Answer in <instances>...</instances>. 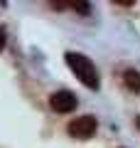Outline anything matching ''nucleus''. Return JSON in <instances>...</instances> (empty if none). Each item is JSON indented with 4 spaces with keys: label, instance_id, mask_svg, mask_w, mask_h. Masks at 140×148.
Segmentation results:
<instances>
[{
    "label": "nucleus",
    "instance_id": "20e7f679",
    "mask_svg": "<svg viewBox=\"0 0 140 148\" xmlns=\"http://www.w3.org/2000/svg\"><path fill=\"white\" fill-rule=\"evenodd\" d=\"M123 82H125V86H128L130 91H140V72L128 69V72L123 74Z\"/></svg>",
    "mask_w": 140,
    "mask_h": 148
},
{
    "label": "nucleus",
    "instance_id": "39448f33",
    "mask_svg": "<svg viewBox=\"0 0 140 148\" xmlns=\"http://www.w3.org/2000/svg\"><path fill=\"white\" fill-rule=\"evenodd\" d=\"M3 45H5V32L0 30V49H3Z\"/></svg>",
    "mask_w": 140,
    "mask_h": 148
},
{
    "label": "nucleus",
    "instance_id": "f03ea898",
    "mask_svg": "<svg viewBox=\"0 0 140 148\" xmlns=\"http://www.w3.org/2000/svg\"><path fill=\"white\" fill-rule=\"evenodd\" d=\"M96 128H99V121H96V116H91V114L76 116L69 123V133H71L74 138H91L93 133H96Z\"/></svg>",
    "mask_w": 140,
    "mask_h": 148
},
{
    "label": "nucleus",
    "instance_id": "f257e3e1",
    "mask_svg": "<svg viewBox=\"0 0 140 148\" xmlns=\"http://www.w3.org/2000/svg\"><path fill=\"white\" fill-rule=\"evenodd\" d=\"M67 64L79 77L81 84H86L88 89H99V72H96V67H93V62L88 57H84V54H79V52H69L67 54Z\"/></svg>",
    "mask_w": 140,
    "mask_h": 148
},
{
    "label": "nucleus",
    "instance_id": "7ed1b4c3",
    "mask_svg": "<svg viewBox=\"0 0 140 148\" xmlns=\"http://www.w3.org/2000/svg\"><path fill=\"white\" fill-rule=\"evenodd\" d=\"M76 96L71 94V91L62 89V91H54L52 96H49V106H52L54 111H59V114H69V111L76 109Z\"/></svg>",
    "mask_w": 140,
    "mask_h": 148
}]
</instances>
